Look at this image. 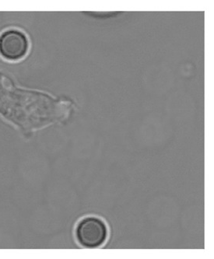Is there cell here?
I'll use <instances>...</instances> for the list:
<instances>
[{
  "label": "cell",
  "instance_id": "obj_1",
  "mask_svg": "<svg viewBox=\"0 0 214 259\" xmlns=\"http://www.w3.org/2000/svg\"><path fill=\"white\" fill-rule=\"evenodd\" d=\"M41 95L17 88L12 79L0 72V115L22 131H30L43 125L40 121Z\"/></svg>",
  "mask_w": 214,
  "mask_h": 259
},
{
  "label": "cell",
  "instance_id": "obj_2",
  "mask_svg": "<svg viewBox=\"0 0 214 259\" xmlns=\"http://www.w3.org/2000/svg\"><path fill=\"white\" fill-rule=\"evenodd\" d=\"M76 241L82 247L96 248L106 242L108 229L105 221L96 217L80 220L75 230Z\"/></svg>",
  "mask_w": 214,
  "mask_h": 259
},
{
  "label": "cell",
  "instance_id": "obj_3",
  "mask_svg": "<svg viewBox=\"0 0 214 259\" xmlns=\"http://www.w3.org/2000/svg\"><path fill=\"white\" fill-rule=\"evenodd\" d=\"M30 41L27 34L17 28L0 33V56L9 62H19L27 56Z\"/></svg>",
  "mask_w": 214,
  "mask_h": 259
}]
</instances>
